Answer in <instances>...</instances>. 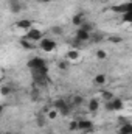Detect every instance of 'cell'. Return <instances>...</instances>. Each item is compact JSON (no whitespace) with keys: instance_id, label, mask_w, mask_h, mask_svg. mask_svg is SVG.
<instances>
[{"instance_id":"26","label":"cell","mask_w":132,"mask_h":134,"mask_svg":"<svg viewBox=\"0 0 132 134\" xmlns=\"http://www.w3.org/2000/svg\"><path fill=\"white\" fill-rule=\"evenodd\" d=\"M110 42H113V44H118V42H121V37H110Z\"/></svg>"},{"instance_id":"18","label":"cell","mask_w":132,"mask_h":134,"mask_svg":"<svg viewBox=\"0 0 132 134\" xmlns=\"http://www.w3.org/2000/svg\"><path fill=\"white\" fill-rule=\"evenodd\" d=\"M71 103H73V106H81V104L84 103V98H82L81 95H75V97H73V101H71Z\"/></svg>"},{"instance_id":"27","label":"cell","mask_w":132,"mask_h":134,"mask_svg":"<svg viewBox=\"0 0 132 134\" xmlns=\"http://www.w3.org/2000/svg\"><path fill=\"white\" fill-rule=\"evenodd\" d=\"M51 30H53V33H56V34H59V33H61V28H59V27H53Z\"/></svg>"},{"instance_id":"11","label":"cell","mask_w":132,"mask_h":134,"mask_svg":"<svg viewBox=\"0 0 132 134\" xmlns=\"http://www.w3.org/2000/svg\"><path fill=\"white\" fill-rule=\"evenodd\" d=\"M71 22H73V25H76V27H82V25H84V16H82V14H76V16H73Z\"/></svg>"},{"instance_id":"2","label":"cell","mask_w":132,"mask_h":134,"mask_svg":"<svg viewBox=\"0 0 132 134\" xmlns=\"http://www.w3.org/2000/svg\"><path fill=\"white\" fill-rule=\"evenodd\" d=\"M53 106H55V108L59 111V114H62V115H68L70 111H71V106H70L65 100H62V98L56 100L55 103H53Z\"/></svg>"},{"instance_id":"17","label":"cell","mask_w":132,"mask_h":134,"mask_svg":"<svg viewBox=\"0 0 132 134\" xmlns=\"http://www.w3.org/2000/svg\"><path fill=\"white\" fill-rule=\"evenodd\" d=\"M104 83H106V75H104V73H98V75L95 76V84L103 86Z\"/></svg>"},{"instance_id":"31","label":"cell","mask_w":132,"mask_h":134,"mask_svg":"<svg viewBox=\"0 0 132 134\" xmlns=\"http://www.w3.org/2000/svg\"><path fill=\"white\" fill-rule=\"evenodd\" d=\"M129 2H132V0H129Z\"/></svg>"},{"instance_id":"6","label":"cell","mask_w":132,"mask_h":134,"mask_svg":"<svg viewBox=\"0 0 132 134\" xmlns=\"http://www.w3.org/2000/svg\"><path fill=\"white\" fill-rule=\"evenodd\" d=\"M90 36H92V34L89 33V31H86V30L79 28V30L76 31L75 39H78V41H81V42H87V41H90Z\"/></svg>"},{"instance_id":"15","label":"cell","mask_w":132,"mask_h":134,"mask_svg":"<svg viewBox=\"0 0 132 134\" xmlns=\"http://www.w3.org/2000/svg\"><path fill=\"white\" fill-rule=\"evenodd\" d=\"M101 97H103V100L106 101V103H107V101H112L115 98V95H113L112 92H109V91H103V92H101Z\"/></svg>"},{"instance_id":"12","label":"cell","mask_w":132,"mask_h":134,"mask_svg":"<svg viewBox=\"0 0 132 134\" xmlns=\"http://www.w3.org/2000/svg\"><path fill=\"white\" fill-rule=\"evenodd\" d=\"M9 9H11V13L17 14V13L22 9V6L19 5V2H17V0H11V3H9Z\"/></svg>"},{"instance_id":"24","label":"cell","mask_w":132,"mask_h":134,"mask_svg":"<svg viewBox=\"0 0 132 134\" xmlns=\"http://www.w3.org/2000/svg\"><path fill=\"white\" fill-rule=\"evenodd\" d=\"M79 28H82V30H86V31H89V33L93 31V25H92V24H86V22H84V25L79 27Z\"/></svg>"},{"instance_id":"7","label":"cell","mask_w":132,"mask_h":134,"mask_svg":"<svg viewBox=\"0 0 132 134\" xmlns=\"http://www.w3.org/2000/svg\"><path fill=\"white\" fill-rule=\"evenodd\" d=\"M79 130L81 131H92L93 125H92L90 120H79Z\"/></svg>"},{"instance_id":"9","label":"cell","mask_w":132,"mask_h":134,"mask_svg":"<svg viewBox=\"0 0 132 134\" xmlns=\"http://www.w3.org/2000/svg\"><path fill=\"white\" fill-rule=\"evenodd\" d=\"M87 108H89V111H90V112H97V111L99 109V101L97 100V98H92V100L89 101Z\"/></svg>"},{"instance_id":"22","label":"cell","mask_w":132,"mask_h":134,"mask_svg":"<svg viewBox=\"0 0 132 134\" xmlns=\"http://www.w3.org/2000/svg\"><path fill=\"white\" fill-rule=\"evenodd\" d=\"M11 92H13V87H9V86H3V87H2V95H3V97L9 95Z\"/></svg>"},{"instance_id":"10","label":"cell","mask_w":132,"mask_h":134,"mask_svg":"<svg viewBox=\"0 0 132 134\" xmlns=\"http://www.w3.org/2000/svg\"><path fill=\"white\" fill-rule=\"evenodd\" d=\"M112 11H113V13H121V14H124V13H128V11H129V9H128V3L117 5V6H113V8H112Z\"/></svg>"},{"instance_id":"23","label":"cell","mask_w":132,"mask_h":134,"mask_svg":"<svg viewBox=\"0 0 132 134\" xmlns=\"http://www.w3.org/2000/svg\"><path fill=\"white\" fill-rule=\"evenodd\" d=\"M97 58H98V59H106V58H107V52H106V50H98V52H97Z\"/></svg>"},{"instance_id":"14","label":"cell","mask_w":132,"mask_h":134,"mask_svg":"<svg viewBox=\"0 0 132 134\" xmlns=\"http://www.w3.org/2000/svg\"><path fill=\"white\" fill-rule=\"evenodd\" d=\"M58 114H59V111L53 106V108H50L48 111H47V119H51V120H55L56 117H58Z\"/></svg>"},{"instance_id":"3","label":"cell","mask_w":132,"mask_h":134,"mask_svg":"<svg viewBox=\"0 0 132 134\" xmlns=\"http://www.w3.org/2000/svg\"><path fill=\"white\" fill-rule=\"evenodd\" d=\"M25 39L33 41V42H40L44 37H42V31H40V30H37V28H31V30H28V31H27Z\"/></svg>"},{"instance_id":"25","label":"cell","mask_w":132,"mask_h":134,"mask_svg":"<svg viewBox=\"0 0 132 134\" xmlns=\"http://www.w3.org/2000/svg\"><path fill=\"white\" fill-rule=\"evenodd\" d=\"M101 39H103V36H101V34H93V36H90V41H92L93 44H95V42H99Z\"/></svg>"},{"instance_id":"20","label":"cell","mask_w":132,"mask_h":134,"mask_svg":"<svg viewBox=\"0 0 132 134\" xmlns=\"http://www.w3.org/2000/svg\"><path fill=\"white\" fill-rule=\"evenodd\" d=\"M20 45H22L23 48H28V50H31V48H33V44H30V41H28V39H22V41H20Z\"/></svg>"},{"instance_id":"4","label":"cell","mask_w":132,"mask_h":134,"mask_svg":"<svg viewBox=\"0 0 132 134\" xmlns=\"http://www.w3.org/2000/svg\"><path fill=\"white\" fill-rule=\"evenodd\" d=\"M39 44H40V48H42L44 52H47V53H51V52H55V48H56V42H55L53 39H42Z\"/></svg>"},{"instance_id":"28","label":"cell","mask_w":132,"mask_h":134,"mask_svg":"<svg viewBox=\"0 0 132 134\" xmlns=\"http://www.w3.org/2000/svg\"><path fill=\"white\" fill-rule=\"evenodd\" d=\"M50 2H53V0H42V3H50Z\"/></svg>"},{"instance_id":"16","label":"cell","mask_w":132,"mask_h":134,"mask_svg":"<svg viewBox=\"0 0 132 134\" xmlns=\"http://www.w3.org/2000/svg\"><path fill=\"white\" fill-rule=\"evenodd\" d=\"M67 58H68L70 61H78V58H79V52H78V50H70V52L67 53Z\"/></svg>"},{"instance_id":"30","label":"cell","mask_w":132,"mask_h":134,"mask_svg":"<svg viewBox=\"0 0 132 134\" xmlns=\"http://www.w3.org/2000/svg\"><path fill=\"white\" fill-rule=\"evenodd\" d=\"M5 134H9V133H5Z\"/></svg>"},{"instance_id":"5","label":"cell","mask_w":132,"mask_h":134,"mask_svg":"<svg viewBox=\"0 0 132 134\" xmlns=\"http://www.w3.org/2000/svg\"><path fill=\"white\" fill-rule=\"evenodd\" d=\"M106 108L109 111H120V109H123V101L120 100V98H113L112 101L106 103Z\"/></svg>"},{"instance_id":"29","label":"cell","mask_w":132,"mask_h":134,"mask_svg":"<svg viewBox=\"0 0 132 134\" xmlns=\"http://www.w3.org/2000/svg\"><path fill=\"white\" fill-rule=\"evenodd\" d=\"M34 2H40V3H42V0H34Z\"/></svg>"},{"instance_id":"21","label":"cell","mask_w":132,"mask_h":134,"mask_svg":"<svg viewBox=\"0 0 132 134\" xmlns=\"http://www.w3.org/2000/svg\"><path fill=\"white\" fill-rule=\"evenodd\" d=\"M123 20L128 22V24H132V11H128L123 14Z\"/></svg>"},{"instance_id":"8","label":"cell","mask_w":132,"mask_h":134,"mask_svg":"<svg viewBox=\"0 0 132 134\" xmlns=\"http://www.w3.org/2000/svg\"><path fill=\"white\" fill-rule=\"evenodd\" d=\"M16 27L20 28V30H31V22L27 20V19H22V20H19V22L16 24Z\"/></svg>"},{"instance_id":"32","label":"cell","mask_w":132,"mask_h":134,"mask_svg":"<svg viewBox=\"0 0 132 134\" xmlns=\"http://www.w3.org/2000/svg\"><path fill=\"white\" fill-rule=\"evenodd\" d=\"M131 100H132V97H131Z\"/></svg>"},{"instance_id":"1","label":"cell","mask_w":132,"mask_h":134,"mask_svg":"<svg viewBox=\"0 0 132 134\" xmlns=\"http://www.w3.org/2000/svg\"><path fill=\"white\" fill-rule=\"evenodd\" d=\"M28 67L31 69L33 75H47L48 73V69H47V64L42 58H33L28 61Z\"/></svg>"},{"instance_id":"19","label":"cell","mask_w":132,"mask_h":134,"mask_svg":"<svg viewBox=\"0 0 132 134\" xmlns=\"http://www.w3.org/2000/svg\"><path fill=\"white\" fill-rule=\"evenodd\" d=\"M68 130H70V131H78V130H79V122L71 120V122H70V125H68Z\"/></svg>"},{"instance_id":"13","label":"cell","mask_w":132,"mask_h":134,"mask_svg":"<svg viewBox=\"0 0 132 134\" xmlns=\"http://www.w3.org/2000/svg\"><path fill=\"white\" fill-rule=\"evenodd\" d=\"M118 133L120 134H132V125L131 123H124V125H121L120 130H118Z\"/></svg>"}]
</instances>
